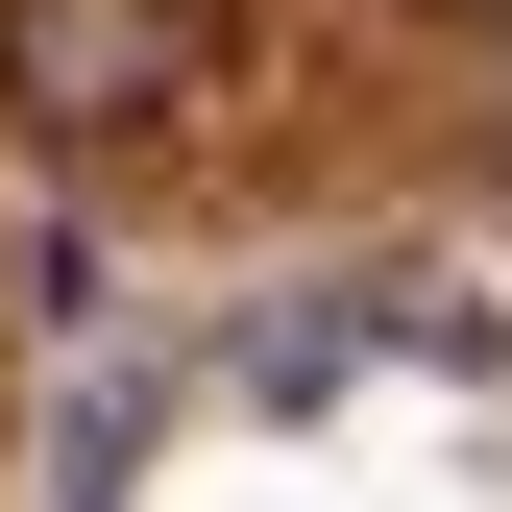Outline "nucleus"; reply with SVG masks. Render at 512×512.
<instances>
[{
    "label": "nucleus",
    "mask_w": 512,
    "mask_h": 512,
    "mask_svg": "<svg viewBox=\"0 0 512 512\" xmlns=\"http://www.w3.org/2000/svg\"><path fill=\"white\" fill-rule=\"evenodd\" d=\"M220 98V0H0V122L25 147H171Z\"/></svg>",
    "instance_id": "nucleus-1"
}]
</instances>
